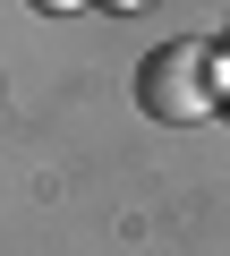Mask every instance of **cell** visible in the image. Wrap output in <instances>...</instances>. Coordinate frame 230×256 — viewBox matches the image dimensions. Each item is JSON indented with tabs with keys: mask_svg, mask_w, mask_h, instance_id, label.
<instances>
[{
	"mask_svg": "<svg viewBox=\"0 0 230 256\" xmlns=\"http://www.w3.org/2000/svg\"><path fill=\"white\" fill-rule=\"evenodd\" d=\"M137 102L162 120V128H196L222 94H213V52L196 43V34H179V43H154L145 52V68H137Z\"/></svg>",
	"mask_w": 230,
	"mask_h": 256,
	"instance_id": "cell-1",
	"label": "cell"
}]
</instances>
